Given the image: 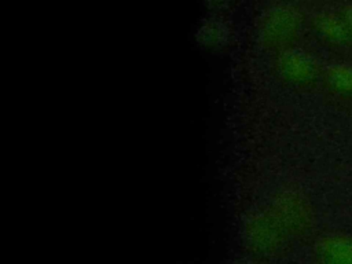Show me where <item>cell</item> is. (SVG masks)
I'll use <instances>...</instances> for the list:
<instances>
[{
  "instance_id": "277c9868",
  "label": "cell",
  "mask_w": 352,
  "mask_h": 264,
  "mask_svg": "<svg viewBox=\"0 0 352 264\" xmlns=\"http://www.w3.org/2000/svg\"><path fill=\"white\" fill-rule=\"evenodd\" d=\"M275 55V73L286 85L305 89L322 80L323 69L311 54L293 47Z\"/></svg>"
},
{
  "instance_id": "3957f363",
  "label": "cell",
  "mask_w": 352,
  "mask_h": 264,
  "mask_svg": "<svg viewBox=\"0 0 352 264\" xmlns=\"http://www.w3.org/2000/svg\"><path fill=\"white\" fill-rule=\"evenodd\" d=\"M246 239L250 248L263 256L283 253L294 241L271 208L248 221Z\"/></svg>"
},
{
  "instance_id": "52a82bcc",
  "label": "cell",
  "mask_w": 352,
  "mask_h": 264,
  "mask_svg": "<svg viewBox=\"0 0 352 264\" xmlns=\"http://www.w3.org/2000/svg\"><path fill=\"white\" fill-rule=\"evenodd\" d=\"M195 37L201 47L208 50H219L230 43L231 29L221 18L210 16L199 23Z\"/></svg>"
},
{
  "instance_id": "30bf717a",
  "label": "cell",
  "mask_w": 352,
  "mask_h": 264,
  "mask_svg": "<svg viewBox=\"0 0 352 264\" xmlns=\"http://www.w3.org/2000/svg\"><path fill=\"white\" fill-rule=\"evenodd\" d=\"M232 1H234V0H205L206 6H208L209 8H212V10H216V11L228 7Z\"/></svg>"
},
{
  "instance_id": "5b68a950",
  "label": "cell",
  "mask_w": 352,
  "mask_h": 264,
  "mask_svg": "<svg viewBox=\"0 0 352 264\" xmlns=\"http://www.w3.org/2000/svg\"><path fill=\"white\" fill-rule=\"evenodd\" d=\"M309 264H352V234L333 231L320 235L312 246Z\"/></svg>"
},
{
  "instance_id": "7a4b0ae2",
  "label": "cell",
  "mask_w": 352,
  "mask_h": 264,
  "mask_svg": "<svg viewBox=\"0 0 352 264\" xmlns=\"http://www.w3.org/2000/svg\"><path fill=\"white\" fill-rule=\"evenodd\" d=\"M271 210L294 241L308 238L315 228L316 216L309 199L298 191H283L271 204Z\"/></svg>"
},
{
  "instance_id": "8fae6325",
  "label": "cell",
  "mask_w": 352,
  "mask_h": 264,
  "mask_svg": "<svg viewBox=\"0 0 352 264\" xmlns=\"http://www.w3.org/2000/svg\"><path fill=\"white\" fill-rule=\"evenodd\" d=\"M234 264H254V263H249V261H236Z\"/></svg>"
},
{
  "instance_id": "ba28073f",
  "label": "cell",
  "mask_w": 352,
  "mask_h": 264,
  "mask_svg": "<svg viewBox=\"0 0 352 264\" xmlns=\"http://www.w3.org/2000/svg\"><path fill=\"white\" fill-rule=\"evenodd\" d=\"M322 82L329 92L340 98H352V65L336 63L323 69Z\"/></svg>"
},
{
  "instance_id": "9c48e42d",
  "label": "cell",
  "mask_w": 352,
  "mask_h": 264,
  "mask_svg": "<svg viewBox=\"0 0 352 264\" xmlns=\"http://www.w3.org/2000/svg\"><path fill=\"white\" fill-rule=\"evenodd\" d=\"M338 12H340V15L342 16L344 22L346 23V26H348V29H349V32H351V34H352V3L345 4Z\"/></svg>"
},
{
  "instance_id": "6da1fadb",
  "label": "cell",
  "mask_w": 352,
  "mask_h": 264,
  "mask_svg": "<svg viewBox=\"0 0 352 264\" xmlns=\"http://www.w3.org/2000/svg\"><path fill=\"white\" fill-rule=\"evenodd\" d=\"M304 28V14L292 4H279L268 8L260 18L257 37L261 47L279 54L296 47Z\"/></svg>"
},
{
  "instance_id": "8992f818",
  "label": "cell",
  "mask_w": 352,
  "mask_h": 264,
  "mask_svg": "<svg viewBox=\"0 0 352 264\" xmlns=\"http://www.w3.org/2000/svg\"><path fill=\"white\" fill-rule=\"evenodd\" d=\"M311 25L324 44L334 48L352 45V34L338 11H320L312 18Z\"/></svg>"
}]
</instances>
